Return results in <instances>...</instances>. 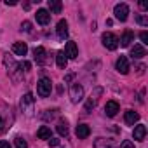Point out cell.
Listing matches in <instances>:
<instances>
[{
  "mask_svg": "<svg viewBox=\"0 0 148 148\" xmlns=\"http://www.w3.org/2000/svg\"><path fill=\"white\" fill-rule=\"evenodd\" d=\"M51 91H52V82H51V79L42 77V79L38 80V84H37V94H38L40 98H47V96L51 94Z\"/></svg>",
  "mask_w": 148,
  "mask_h": 148,
  "instance_id": "cell-1",
  "label": "cell"
},
{
  "mask_svg": "<svg viewBox=\"0 0 148 148\" xmlns=\"http://www.w3.org/2000/svg\"><path fill=\"white\" fill-rule=\"evenodd\" d=\"M101 42H103V45H105L108 51H115V49L119 47V38H117V35H113V33H110V32L103 33Z\"/></svg>",
  "mask_w": 148,
  "mask_h": 148,
  "instance_id": "cell-2",
  "label": "cell"
},
{
  "mask_svg": "<svg viewBox=\"0 0 148 148\" xmlns=\"http://www.w3.org/2000/svg\"><path fill=\"white\" fill-rule=\"evenodd\" d=\"M33 105H35V98H33V94H32V92H26V94L23 96V99H21V108H23V112H25L26 115H32V112H33Z\"/></svg>",
  "mask_w": 148,
  "mask_h": 148,
  "instance_id": "cell-3",
  "label": "cell"
},
{
  "mask_svg": "<svg viewBox=\"0 0 148 148\" xmlns=\"http://www.w3.org/2000/svg\"><path fill=\"white\" fill-rule=\"evenodd\" d=\"M70 98H71L73 103L82 101V98H84V87H82L80 84H73V86L70 87Z\"/></svg>",
  "mask_w": 148,
  "mask_h": 148,
  "instance_id": "cell-4",
  "label": "cell"
},
{
  "mask_svg": "<svg viewBox=\"0 0 148 148\" xmlns=\"http://www.w3.org/2000/svg\"><path fill=\"white\" fill-rule=\"evenodd\" d=\"M113 14H115V18H117L119 21L124 23V21L127 19V16H129V5H127V4H117Z\"/></svg>",
  "mask_w": 148,
  "mask_h": 148,
  "instance_id": "cell-5",
  "label": "cell"
},
{
  "mask_svg": "<svg viewBox=\"0 0 148 148\" xmlns=\"http://www.w3.org/2000/svg\"><path fill=\"white\" fill-rule=\"evenodd\" d=\"M4 64H5V68H7V71L11 73L12 77H16V71H18V64H16V61H14V58L12 56H9V54H4Z\"/></svg>",
  "mask_w": 148,
  "mask_h": 148,
  "instance_id": "cell-6",
  "label": "cell"
},
{
  "mask_svg": "<svg viewBox=\"0 0 148 148\" xmlns=\"http://www.w3.org/2000/svg\"><path fill=\"white\" fill-rule=\"evenodd\" d=\"M115 68H117L119 73L127 75V73H129V61H127V58H125V56H120V58L117 59V63H115Z\"/></svg>",
  "mask_w": 148,
  "mask_h": 148,
  "instance_id": "cell-7",
  "label": "cell"
},
{
  "mask_svg": "<svg viewBox=\"0 0 148 148\" xmlns=\"http://www.w3.org/2000/svg\"><path fill=\"white\" fill-rule=\"evenodd\" d=\"M94 148H117V143L108 138H96Z\"/></svg>",
  "mask_w": 148,
  "mask_h": 148,
  "instance_id": "cell-8",
  "label": "cell"
},
{
  "mask_svg": "<svg viewBox=\"0 0 148 148\" xmlns=\"http://www.w3.org/2000/svg\"><path fill=\"white\" fill-rule=\"evenodd\" d=\"M35 18H37V23L42 25V26H45V25L51 21V14H49L47 9H38L37 14H35Z\"/></svg>",
  "mask_w": 148,
  "mask_h": 148,
  "instance_id": "cell-9",
  "label": "cell"
},
{
  "mask_svg": "<svg viewBox=\"0 0 148 148\" xmlns=\"http://www.w3.org/2000/svg\"><path fill=\"white\" fill-rule=\"evenodd\" d=\"M63 52H64V56L70 58V59H75V58L79 56V49H77L75 42H66V47H64Z\"/></svg>",
  "mask_w": 148,
  "mask_h": 148,
  "instance_id": "cell-10",
  "label": "cell"
},
{
  "mask_svg": "<svg viewBox=\"0 0 148 148\" xmlns=\"http://www.w3.org/2000/svg\"><path fill=\"white\" fill-rule=\"evenodd\" d=\"M56 33H58V37L63 38V40L68 37V23H66V19H59V23H58V26H56Z\"/></svg>",
  "mask_w": 148,
  "mask_h": 148,
  "instance_id": "cell-11",
  "label": "cell"
},
{
  "mask_svg": "<svg viewBox=\"0 0 148 148\" xmlns=\"http://www.w3.org/2000/svg\"><path fill=\"white\" fill-rule=\"evenodd\" d=\"M119 110H120V106H119V103L113 101V99L105 105V113H106L108 117H115V115L119 113Z\"/></svg>",
  "mask_w": 148,
  "mask_h": 148,
  "instance_id": "cell-12",
  "label": "cell"
},
{
  "mask_svg": "<svg viewBox=\"0 0 148 148\" xmlns=\"http://www.w3.org/2000/svg\"><path fill=\"white\" fill-rule=\"evenodd\" d=\"M132 138L136 141H145V138H146V127L143 124H138L134 127V131H132Z\"/></svg>",
  "mask_w": 148,
  "mask_h": 148,
  "instance_id": "cell-13",
  "label": "cell"
},
{
  "mask_svg": "<svg viewBox=\"0 0 148 148\" xmlns=\"http://www.w3.org/2000/svg\"><path fill=\"white\" fill-rule=\"evenodd\" d=\"M131 56H132V58H136V59H141V58H145V56H146V49H145L141 44H134V45H132V49H131Z\"/></svg>",
  "mask_w": 148,
  "mask_h": 148,
  "instance_id": "cell-14",
  "label": "cell"
},
{
  "mask_svg": "<svg viewBox=\"0 0 148 148\" xmlns=\"http://www.w3.org/2000/svg\"><path fill=\"white\" fill-rule=\"evenodd\" d=\"M75 132H77V138H79V139H86V138H89V134H91V127H89L87 124H79Z\"/></svg>",
  "mask_w": 148,
  "mask_h": 148,
  "instance_id": "cell-15",
  "label": "cell"
},
{
  "mask_svg": "<svg viewBox=\"0 0 148 148\" xmlns=\"http://www.w3.org/2000/svg\"><path fill=\"white\" fill-rule=\"evenodd\" d=\"M131 42H134V33H132L131 30H125V32H124V35H122V38L119 40V44H120L122 47H129V45H131Z\"/></svg>",
  "mask_w": 148,
  "mask_h": 148,
  "instance_id": "cell-16",
  "label": "cell"
},
{
  "mask_svg": "<svg viewBox=\"0 0 148 148\" xmlns=\"http://www.w3.org/2000/svg\"><path fill=\"white\" fill-rule=\"evenodd\" d=\"M12 52H14L16 56H26V52H28V45H26L25 42H14V45H12Z\"/></svg>",
  "mask_w": 148,
  "mask_h": 148,
  "instance_id": "cell-17",
  "label": "cell"
},
{
  "mask_svg": "<svg viewBox=\"0 0 148 148\" xmlns=\"http://www.w3.org/2000/svg\"><path fill=\"white\" fill-rule=\"evenodd\" d=\"M124 120H125L127 125H134V124L139 120V113H136V112H132V110H127V112L124 113Z\"/></svg>",
  "mask_w": 148,
  "mask_h": 148,
  "instance_id": "cell-18",
  "label": "cell"
},
{
  "mask_svg": "<svg viewBox=\"0 0 148 148\" xmlns=\"http://www.w3.org/2000/svg\"><path fill=\"white\" fill-rule=\"evenodd\" d=\"M33 56H35V61L38 64H44L45 63V49L44 47H35L33 49Z\"/></svg>",
  "mask_w": 148,
  "mask_h": 148,
  "instance_id": "cell-19",
  "label": "cell"
},
{
  "mask_svg": "<svg viewBox=\"0 0 148 148\" xmlns=\"http://www.w3.org/2000/svg\"><path fill=\"white\" fill-rule=\"evenodd\" d=\"M49 11L52 12V14H61V11H63V4L59 2V0H49Z\"/></svg>",
  "mask_w": 148,
  "mask_h": 148,
  "instance_id": "cell-20",
  "label": "cell"
},
{
  "mask_svg": "<svg viewBox=\"0 0 148 148\" xmlns=\"http://www.w3.org/2000/svg\"><path fill=\"white\" fill-rule=\"evenodd\" d=\"M56 64H58V68H61V70L66 68V64H68V58L64 56L63 51H59V52L56 54Z\"/></svg>",
  "mask_w": 148,
  "mask_h": 148,
  "instance_id": "cell-21",
  "label": "cell"
},
{
  "mask_svg": "<svg viewBox=\"0 0 148 148\" xmlns=\"http://www.w3.org/2000/svg\"><path fill=\"white\" fill-rule=\"evenodd\" d=\"M37 136H38V139H47V141L52 138V136H51V129H49L47 125H42V127L37 131Z\"/></svg>",
  "mask_w": 148,
  "mask_h": 148,
  "instance_id": "cell-22",
  "label": "cell"
},
{
  "mask_svg": "<svg viewBox=\"0 0 148 148\" xmlns=\"http://www.w3.org/2000/svg\"><path fill=\"white\" fill-rule=\"evenodd\" d=\"M56 131L59 132V136H68V122L66 120H59L56 125Z\"/></svg>",
  "mask_w": 148,
  "mask_h": 148,
  "instance_id": "cell-23",
  "label": "cell"
},
{
  "mask_svg": "<svg viewBox=\"0 0 148 148\" xmlns=\"http://www.w3.org/2000/svg\"><path fill=\"white\" fill-rule=\"evenodd\" d=\"M14 145H16V148H28V143H26V139H23L21 136H18V138L14 139Z\"/></svg>",
  "mask_w": 148,
  "mask_h": 148,
  "instance_id": "cell-24",
  "label": "cell"
},
{
  "mask_svg": "<svg viewBox=\"0 0 148 148\" xmlns=\"http://www.w3.org/2000/svg\"><path fill=\"white\" fill-rule=\"evenodd\" d=\"M94 106H96V98H92V96H91V98L87 99V103H86V112L89 113V112H91V108H94Z\"/></svg>",
  "mask_w": 148,
  "mask_h": 148,
  "instance_id": "cell-25",
  "label": "cell"
},
{
  "mask_svg": "<svg viewBox=\"0 0 148 148\" xmlns=\"http://www.w3.org/2000/svg\"><path fill=\"white\" fill-rule=\"evenodd\" d=\"M136 23H139L141 26H146V25H148V19H146L143 14H138V16H136Z\"/></svg>",
  "mask_w": 148,
  "mask_h": 148,
  "instance_id": "cell-26",
  "label": "cell"
},
{
  "mask_svg": "<svg viewBox=\"0 0 148 148\" xmlns=\"http://www.w3.org/2000/svg\"><path fill=\"white\" fill-rule=\"evenodd\" d=\"M21 32H26V33H30V32H32V23H30V21H25V23H21Z\"/></svg>",
  "mask_w": 148,
  "mask_h": 148,
  "instance_id": "cell-27",
  "label": "cell"
},
{
  "mask_svg": "<svg viewBox=\"0 0 148 148\" xmlns=\"http://www.w3.org/2000/svg\"><path fill=\"white\" fill-rule=\"evenodd\" d=\"M139 38H141V42H143V47H145V45L148 44V33H146V32H141V33H139Z\"/></svg>",
  "mask_w": 148,
  "mask_h": 148,
  "instance_id": "cell-28",
  "label": "cell"
},
{
  "mask_svg": "<svg viewBox=\"0 0 148 148\" xmlns=\"http://www.w3.org/2000/svg\"><path fill=\"white\" fill-rule=\"evenodd\" d=\"M19 68H25V71H30V70H32V63H30V61H23V63L19 64Z\"/></svg>",
  "mask_w": 148,
  "mask_h": 148,
  "instance_id": "cell-29",
  "label": "cell"
},
{
  "mask_svg": "<svg viewBox=\"0 0 148 148\" xmlns=\"http://www.w3.org/2000/svg\"><path fill=\"white\" fill-rule=\"evenodd\" d=\"M5 129H7V124H5V120L0 117V134L2 132H5Z\"/></svg>",
  "mask_w": 148,
  "mask_h": 148,
  "instance_id": "cell-30",
  "label": "cell"
},
{
  "mask_svg": "<svg viewBox=\"0 0 148 148\" xmlns=\"http://www.w3.org/2000/svg\"><path fill=\"white\" fill-rule=\"evenodd\" d=\"M120 148H134V145H132V143H131L129 139H125V141H124V143L120 145Z\"/></svg>",
  "mask_w": 148,
  "mask_h": 148,
  "instance_id": "cell-31",
  "label": "cell"
},
{
  "mask_svg": "<svg viewBox=\"0 0 148 148\" xmlns=\"http://www.w3.org/2000/svg\"><path fill=\"white\" fill-rule=\"evenodd\" d=\"M59 145V139L58 138H51L49 139V146H58Z\"/></svg>",
  "mask_w": 148,
  "mask_h": 148,
  "instance_id": "cell-32",
  "label": "cell"
},
{
  "mask_svg": "<svg viewBox=\"0 0 148 148\" xmlns=\"http://www.w3.org/2000/svg\"><path fill=\"white\" fill-rule=\"evenodd\" d=\"M0 148H11L9 141H0Z\"/></svg>",
  "mask_w": 148,
  "mask_h": 148,
  "instance_id": "cell-33",
  "label": "cell"
},
{
  "mask_svg": "<svg viewBox=\"0 0 148 148\" xmlns=\"http://www.w3.org/2000/svg\"><path fill=\"white\" fill-rule=\"evenodd\" d=\"M139 9H141V11H146V9H148V4H146V2H139Z\"/></svg>",
  "mask_w": 148,
  "mask_h": 148,
  "instance_id": "cell-34",
  "label": "cell"
},
{
  "mask_svg": "<svg viewBox=\"0 0 148 148\" xmlns=\"http://www.w3.org/2000/svg\"><path fill=\"white\" fill-rule=\"evenodd\" d=\"M5 4H7V5H16L18 2H16V0H5Z\"/></svg>",
  "mask_w": 148,
  "mask_h": 148,
  "instance_id": "cell-35",
  "label": "cell"
}]
</instances>
